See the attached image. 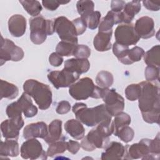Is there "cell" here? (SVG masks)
Wrapping results in <instances>:
<instances>
[{
	"label": "cell",
	"instance_id": "obj_21",
	"mask_svg": "<svg viewBox=\"0 0 160 160\" xmlns=\"http://www.w3.org/2000/svg\"><path fill=\"white\" fill-rule=\"evenodd\" d=\"M112 30L107 32L98 31L93 41L94 48L100 52L106 51L111 48V39Z\"/></svg>",
	"mask_w": 160,
	"mask_h": 160
},
{
	"label": "cell",
	"instance_id": "obj_9",
	"mask_svg": "<svg viewBox=\"0 0 160 160\" xmlns=\"http://www.w3.org/2000/svg\"><path fill=\"white\" fill-rule=\"evenodd\" d=\"M22 49L16 46L14 42L9 39H4L1 36L0 61L1 65H3L6 61H19L24 58Z\"/></svg>",
	"mask_w": 160,
	"mask_h": 160
},
{
	"label": "cell",
	"instance_id": "obj_7",
	"mask_svg": "<svg viewBox=\"0 0 160 160\" xmlns=\"http://www.w3.org/2000/svg\"><path fill=\"white\" fill-rule=\"evenodd\" d=\"M53 21L54 32L62 41L78 44V34L72 21L64 16H59Z\"/></svg>",
	"mask_w": 160,
	"mask_h": 160
},
{
	"label": "cell",
	"instance_id": "obj_23",
	"mask_svg": "<svg viewBox=\"0 0 160 160\" xmlns=\"http://www.w3.org/2000/svg\"><path fill=\"white\" fill-rule=\"evenodd\" d=\"M64 129L72 138L77 140L82 139L85 134V129L78 119H71L67 121L64 124Z\"/></svg>",
	"mask_w": 160,
	"mask_h": 160
},
{
	"label": "cell",
	"instance_id": "obj_4",
	"mask_svg": "<svg viewBox=\"0 0 160 160\" xmlns=\"http://www.w3.org/2000/svg\"><path fill=\"white\" fill-rule=\"evenodd\" d=\"M23 89L32 97L41 110L48 109L52 101V94L50 87L36 79H28L23 84Z\"/></svg>",
	"mask_w": 160,
	"mask_h": 160
},
{
	"label": "cell",
	"instance_id": "obj_36",
	"mask_svg": "<svg viewBox=\"0 0 160 160\" xmlns=\"http://www.w3.org/2000/svg\"><path fill=\"white\" fill-rule=\"evenodd\" d=\"M101 14L99 11H94L92 12L89 14V15L82 18V19L84 21L86 26L90 29H95L98 28L100 22V18Z\"/></svg>",
	"mask_w": 160,
	"mask_h": 160
},
{
	"label": "cell",
	"instance_id": "obj_43",
	"mask_svg": "<svg viewBox=\"0 0 160 160\" xmlns=\"http://www.w3.org/2000/svg\"><path fill=\"white\" fill-rule=\"evenodd\" d=\"M69 2V1H58L53 0H44L42 1L43 6L49 11H55L60 4H64Z\"/></svg>",
	"mask_w": 160,
	"mask_h": 160
},
{
	"label": "cell",
	"instance_id": "obj_1",
	"mask_svg": "<svg viewBox=\"0 0 160 160\" xmlns=\"http://www.w3.org/2000/svg\"><path fill=\"white\" fill-rule=\"evenodd\" d=\"M141 90L138 98L139 108L144 121L148 123L159 124L160 96L158 82L142 81Z\"/></svg>",
	"mask_w": 160,
	"mask_h": 160
},
{
	"label": "cell",
	"instance_id": "obj_2",
	"mask_svg": "<svg viewBox=\"0 0 160 160\" xmlns=\"http://www.w3.org/2000/svg\"><path fill=\"white\" fill-rule=\"evenodd\" d=\"M72 110L76 119L88 127L96 126L102 122L112 121V116L103 104L89 108L84 103L77 102L74 104Z\"/></svg>",
	"mask_w": 160,
	"mask_h": 160
},
{
	"label": "cell",
	"instance_id": "obj_11",
	"mask_svg": "<svg viewBox=\"0 0 160 160\" xmlns=\"http://www.w3.org/2000/svg\"><path fill=\"white\" fill-rule=\"evenodd\" d=\"M79 78V74L63 68L61 71H54L48 73V79L56 89L68 88L74 84Z\"/></svg>",
	"mask_w": 160,
	"mask_h": 160
},
{
	"label": "cell",
	"instance_id": "obj_35",
	"mask_svg": "<svg viewBox=\"0 0 160 160\" xmlns=\"http://www.w3.org/2000/svg\"><path fill=\"white\" fill-rule=\"evenodd\" d=\"M76 8L81 17L84 18L94 11V4L92 1H78L76 4Z\"/></svg>",
	"mask_w": 160,
	"mask_h": 160
},
{
	"label": "cell",
	"instance_id": "obj_13",
	"mask_svg": "<svg viewBox=\"0 0 160 160\" xmlns=\"http://www.w3.org/2000/svg\"><path fill=\"white\" fill-rule=\"evenodd\" d=\"M149 140V139H142L138 143L126 146L124 159H151Z\"/></svg>",
	"mask_w": 160,
	"mask_h": 160
},
{
	"label": "cell",
	"instance_id": "obj_16",
	"mask_svg": "<svg viewBox=\"0 0 160 160\" xmlns=\"http://www.w3.org/2000/svg\"><path fill=\"white\" fill-rule=\"evenodd\" d=\"M48 133L47 124L44 122H38L28 124L23 130V137L26 139L31 138L44 139Z\"/></svg>",
	"mask_w": 160,
	"mask_h": 160
},
{
	"label": "cell",
	"instance_id": "obj_6",
	"mask_svg": "<svg viewBox=\"0 0 160 160\" xmlns=\"http://www.w3.org/2000/svg\"><path fill=\"white\" fill-rule=\"evenodd\" d=\"M30 39L35 44L43 43L47 36L54 32V21L46 19L42 16H36L29 19Z\"/></svg>",
	"mask_w": 160,
	"mask_h": 160
},
{
	"label": "cell",
	"instance_id": "obj_15",
	"mask_svg": "<svg viewBox=\"0 0 160 160\" xmlns=\"http://www.w3.org/2000/svg\"><path fill=\"white\" fill-rule=\"evenodd\" d=\"M134 26L140 38L149 39L155 34L154 22L152 18L150 17L142 16L139 18Z\"/></svg>",
	"mask_w": 160,
	"mask_h": 160
},
{
	"label": "cell",
	"instance_id": "obj_29",
	"mask_svg": "<svg viewBox=\"0 0 160 160\" xmlns=\"http://www.w3.org/2000/svg\"><path fill=\"white\" fill-rule=\"evenodd\" d=\"M114 117L115 118L113 121V125H114L113 134L114 136H116L117 132L121 128L130 124L131 119L130 116L128 114L123 111L119 112Z\"/></svg>",
	"mask_w": 160,
	"mask_h": 160
},
{
	"label": "cell",
	"instance_id": "obj_40",
	"mask_svg": "<svg viewBox=\"0 0 160 160\" xmlns=\"http://www.w3.org/2000/svg\"><path fill=\"white\" fill-rule=\"evenodd\" d=\"M22 111L17 101L9 104L6 108V114L9 119L22 118Z\"/></svg>",
	"mask_w": 160,
	"mask_h": 160
},
{
	"label": "cell",
	"instance_id": "obj_28",
	"mask_svg": "<svg viewBox=\"0 0 160 160\" xmlns=\"http://www.w3.org/2000/svg\"><path fill=\"white\" fill-rule=\"evenodd\" d=\"M144 62L148 66L159 68L160 65V46L159 44L153 46L144 54Z\"/></svg>",
	"mask_w": 160,
	"mask_h": 160
},
{
	"label": "cell",
	"instance_id": "obj_20",
	"mask_svg": "<svg viewBox=\"0 0 160 160\" xmlns=\"http://www.w3.org/2000/svg\"><path fill=\"white\" fill-rule=\"evenodd\" d=\"M122 22L121 12H115L109 11L106 16H104L99 22V31L107 32L112 30V27L114 24H119Z\"/></svg>",
	"mask_w": 160,
	"mask_h": 160
},
{
	"label": "cell",
	"instance_id": "obj_27",
	"mask_svg": "<svg viewBox=\"0 0 160 160\" xmlns=\"http://www.w3.org/2000/svg\"><path fill=\"white\" fill-rule=\"evenodd\" d=\"M0 82L1 99L2 98L12 99L18 96L19 89L16 85L2 79H1Z\"/></svg>",
	"mask_w": 160,
	"mask_h": 160
},
{
	"label": "cell",
	"instance_id": "obj_12",
	"mask_svg": "<svg viewBox=\"0 0 160 160\" xmlns=\"http://www.w3.org/2000/svg\"><path fill=\"white\" fill-rule=\"evenodd\" d=\"M21 156L25 159H46L47 153L43 150L41 143L35 138L28 139L21 145Z\"/></svg>",
	"mask_w": 160,
	"mask_h": 160
},
{
	"label": "cell",
	"instance_id": "obj_17",
	"mask_svg": "<svg viewBox=\"0 0 160 160\" xmlns=\"http://www.w3.org/2000/svg\"><path fill=\"white\" fill-rule=\"evenodd\" d=\"M124 155L125 147L120 142L112 141L107 145L101 158L102 160H119L124 159Z\"/></svg>",
	"mask_w": 160,
	"mask_h": 160
},
{
	"label": "cell",
	"instance_id": "obj_48",
	"mask_svg": "<svg viewBox=\"0 0 160 160\" xmlns=\"http://www.w3.org/2000/svg\"><path fill=\"white\" fill-rule=\"evenodd\" d=\"M142 4L149 11H158L160 9V1H143Z\"/></svg>",
	"mask_w": 160,
	"mask_h": 160
},
{
	"label": "cell",
	"instance_id": "obj_32",
	"mask_svg": "<svg viewBox=\"0 0 160 160\" xmlns=\"http://www.w3.org/2000/svg\"><path fill=\"white\" fill-rule=\"evenodd\" d=\"M26 12L32 16H37L42 11V6L38 1H19Z\"/></svg>",
	"mask_w": 160,
	"mask_h": 160
},
{
	"label": "cell",
	"instance_id": "obj_14",
	"mask_svg": "<svg viewBox=\"0 0 160 160\" xmlns=\"http://www.w3.org/2000/svg\"><path fill=\"white\" fill-rule=\"evenodd\" d=\"M22 118L9 119L4 121L1 124V130L2 136L6 139L17 140L19 135V130L24 126Z\"/></svg>",
	"mask_w": 160,
	"mask_h": 160
},
{
	"label": "cell",
	"instance_id": "obj_26",
	"mask_svg": "<svg viewBox=\"0 0 160 160\" xmlns=\"http://www.w3.org/2000/svg\"><path fill=\"white\" fill-rule=\"evenodd\" d=\"M62 136V121L59 119L53 120L48 126V135L44 138L49 144L60 140Z\"/></svg>",
	"mask_w": 160,
	"mask_h": 160
},
{
	"label": "cell",
	"instance_id": "obj_45",
	"mask_svg": "<svg viewBox=\"0 0 160 160\" xmlns=\"http://www.w3.org/2000/svg\"><path fill=\"white\" fill-rule=\"evenodd\" d=\"M71 110L70 103L67 101H60L56 109V111L59 114H64L69 112Z\"/></svg>",
	"mask_w": 160,
	"mask_h": 160
},
{
	"label": "cell",
	"instance_id": "obj_44",
	"mask_svg": "<svg viewBox=\"0 0 160 160\" xmlns=\"http://www.w3.org/2000/svg\"><path fill=\"white\" fill-rule=\"evenodd\" d=\"M72 22L75 27L78 36L82 34L86 31L87 26L84 21L82 19V18L80 17V18L74 19Z\"/></svg>",
	"mask_w": 160,
	"mask_h": 160
},
{
	"label": "cell",
	"instance_id": "obj_10",
	"mask_svg": "<svg viewBox=\"0 0 160 160\" xmlns=\"http://www.w3.org/2000/svg\"><path fill=\"white\" fill-rule=\"evenodd\" d=\"M114 36L116 42L126 46L136 44L140 39L135 31L134 24L131 23L118 26L115 29Z\"/></svg>",
	"mask_w": 160,
	"mask_h": 160
},
{
	"label": "cell",
	"instance_id": "obj_42",
	"mask_svg": "<svg viewBox=\"0 0 160 160\" xmlns=\"http://www.w3.org/2000/svg\"><path fill=\"white\" fill-rule=\"evenodd\" d=\"M91 53V49L86 45L78 44L76 47L73 56L76 58L88 59Z\"/></svg>",
	"mask_w": 160,
	"mask_h": 160
},
{
	"label": "cell",
	"instance_id": "obj_33",
	"mask_svg": "<svg viewBox=\"0 0 160 160\" xmlns=\"http://www.w3.org/2000/svg\"><path fill=\"white\" fill-rule=\"evenodd\" d=\"M144 54V51L142 48L139 46H134L131 49H129L126 58L124 62V64L129 65L133 62H138L141 59Z\"/></svg>",
	"mask_w": 160,
	"mask_h": 160
},
{
	"label": "cell",
	"instance_id": "obj_8",
	"mask_svg": "<svg viewBox=\"0 0 160 160\" xmlns=\"http://www.w3.org/2000/svg\"><path fill=\"white\" fill-rule=\"evenodd\" d=\"M101 98L102 99L108 111L112 116H115L124 110V98L114 89L102 88Z\"/></svg>",
	"mask_w": 160,
	"mask_h": 160
},
{
	"label": "cell",
	"instance_id": "obj_46",
	"mask_svg": "<svg viewBox=\"0 0 160 160\" xmlns=\"http://www.w3.org/2000/svg\"><path fill=\"white\" fill-rule=\"evenodd\" d=\"M49 62L51 66L54 67H58L62 63L63 58L57 52H52L49 57Z\"/></svg>",
	"mask_w": 160,
	"mask_h": 160
},
{
	"label": "cell",
	"instance_id": "obj_39",
	"mask_svg": "<svg viewBox=\"0 0 160 160\" xmlns=\"http://www.w3.org/2000/svg\"><path fill=\"white\" fill-rule=\"evenodd\" d=\"M134 136V132L133 129L129 126H125L118 131L116 136H118L121 141L128 143L132 140Z\"/></svg>",
	"mask_w": 160,
	"mask_h": 160
},
{
	"label": "cell",
	"instance_id": "obj_37",
	"mask_svg": "<svg viewBox=\"0 0 160 160\" xmlns=\"http://www.w3.org/2000/svg\"><path fill=\"white\" fill-rule=\"evenodd\" d=\"M141 88L139 84H131L128 85L125 89L126 98L131 101H134L139 98Z\"/></svg>",
	"mask_w": 160,
	"mask_h": 160
},
{
	"label": "cell",
	"instance_id": "obj_3",
	"mask_svg": "<svg viewBox=\"0 0 160 160\" xmlns=\"http://www.w3.org/2000/svg\"><path fill=\"white\" fill-rule=\"evenodd\" d=\"M114 132L113 121L102 122L91 129L81 142V147L86 151H92L96 148H104L109 142V137Z\"/></svg>",
	"mask_w": 160,
	"mask_h": 160
},
{
	"label": "cell",
	"instance_id": "obj_19",
	"mask_svg": "<svg viewBox=\"0 0 160 160\" xmlns=\"http://www.w3.org/2000/svg\"><path fill=\"white\" fill-rule=\"evenodd\" d=\"M90 68V62L88 59L71 58L64 62V68L71 72H76L79 75L88 71Z\"/></svg>",
	"mask_w": 160,
	"mask_h": 160
},
{
	"label": "cell",
	"instance_id": "obj_30",
	"mask_svg": "<svg viewBox=\"0 0 160 160\" xmlns=\"http://www.w3.org/2000/svg\"><path fill=\"white\" fill-rule=\"evenodd\" d=\"M78 44L61 41H60L56 48V52H57L61 56H73V53Z\"/></svg>",
	"mask_w": 160,
	"mask_h": 160
},
{
	"label": "cell",
	"instance_id": "obj_38",
	"mask_svg": "<svg viewBox=\"0 0 160 160\" xmlns=\"http://www.w3.org/2000/svg\"><path fill=\"white\" fill-rule=\"evenodd\" d=\"M129 49V46L122 45L116 42H115L112 45V52L114 54L122 64L126 58Z\"/></svg>",
	"mask_w": 160,
	"mask_h": 160
},
{
	"label": "cell",
	"instance_id": "obj_25",
	"mask_svg": "<svg viewBox=\"0 0 160 160\" xmlns=\"http://www.w3.org/2000/svg\"><path fill=\"white\" fill-rule=\"evenodd\" d=\"M19 154V147L16 139H6L1 141L0 156L1 157H17Z\"/></svg>",
	"mask_w": 160,
	"mask_h": 160
},
{
	"label": "cell",
	"instance_id": "obj_24",
	"mask_svg": "<svg viewBox=\"0 0 160 160\" xmlns=\"http://www.w3.org/2000/svg\"><path fill=\"white\" fill-rule=\"evenodd\" d=\"M141 8V1H132L126 3L123 10L121 11L122 22L125 24H129L133 20L136 14H137Z\"/></svg>",
	"mask_w": 160,
	"mask_h": 160
},
{
	"label": "cell",
	"instance_id": "obj_34",
	"mask_svg": "<svg viewBox=\"0 0 160 160\" xmlns=\"http://www.w3.org/2000/svg\"><path fill=\"white\" fill-rule=\"evenodd\" d=\"M68 147V142L61 140L58 141L53 143L49 144V146L48 148L47 155L49 157H54V156L62 154L66 151Z\"/></svg>",
	"mask_w": 160,
	"mask_h": 160
},
{
	"label": "cell",
	"instance_id": "obj_5",
	"mask_svg": "<svg viewBox=\"0 0 160 160\" xmlns=\"http://www.w3.org/2000/svg\"><path fill=\"white\" fill-rule=\"evenodd\" d=\"M102 88L95 86L92 79L86 77L69 86V93L76 100H86L89 97L99 99L101 96Z\"/></svg>",
	"mask_w": 160,
	"mask_h": 160
},
{
	"label": "cell",
	"instance_id": "obj_22",
	"mask_svg": "<svg viewBox=\"0 0 160 160\" xmlns=\"http://www.w3.org/2000/svg\"><path fill=\"white\" fill-rule=\"evenodd\" d=\"M22 112L26 118H32L38 113V108L34 106L29 96L26 92H24L21 96L17 101Z\"/></svg>",
	"mask_w": 160,
	"mask_h": 160
},
{
	"label": "cell",
	"instance_id": "obj_41",
	"mask_svg": "<svg viewBox=\"0 0 160 160\" xmlns=\"http://www.w3.org/2000/svg\"><path fill=\"white\" fill-rule=\"evenodd\" d=\"M144 76L148 81H158L159 79V68L148 66L145 69Z\"/></svg>",
	"mask_w": 160,
	"mask_h": 160
},
{
	"label": "cell",
	"instance_id": "obj_47",
	"mask_svg": "<svg viewBox=\"0 0 160 160\" xmlns=\"http://www.w3.org/2000/svg\"><path fill=\"white\" fill-rule=\"evenodd\" d=\"M125 4L126 2L124 1L113 0L111 2V11L115 12H120L123 10Z\"/></svg>",
	"mask_w": 160,
	"mask_h": 160
},
{
	"label": "cell",
	"instance_id": "obj_31",
	"mask_svg": "<svg viewBox=\"0 0 160 160\" xmlns=\"http://www.w3.org/2000/svg\"><path fill=\"white\" fill-rule=\"evenodd\" d=\"M112 74L106 71H101L98 72L96 78V82L101 88H109L113 83Z\"/></svg>",
	"mask_w": 160,
	"mask_h": 160
},
{
	"label": "cell",
	"instance_id": "obj_49",
	"mask_svg": "<svg viewBox=\"0 0 160 160\" xmlns=\"http://www.w3.org/2000/svg\"><path fill=\"white\" fill-rule=\"evenodd\" d=\"M80 147H81V144L77 141L69 140V141L68 142L67 149L69 152H71L72 154H76L79 150Z\"/></svg>",
	"mask_w": 160,
	"mask_h": 160
},
{
	"label": "cell",
	"instance_id": "obj_18",
	"mask_svg": "<svg viewBox=\"0 0 160 160\" xmlns=\"http://www.w3.org/2000/svg\"><path fill=\"white\" fill-rule=\"evenodd\" d=\"M8 29L14 37H21L26 29V19L21 14L12 15L8 20Z\"/></svg>",
	"mask_w": 160,
	"mask_h": 160
}]
</instances>
